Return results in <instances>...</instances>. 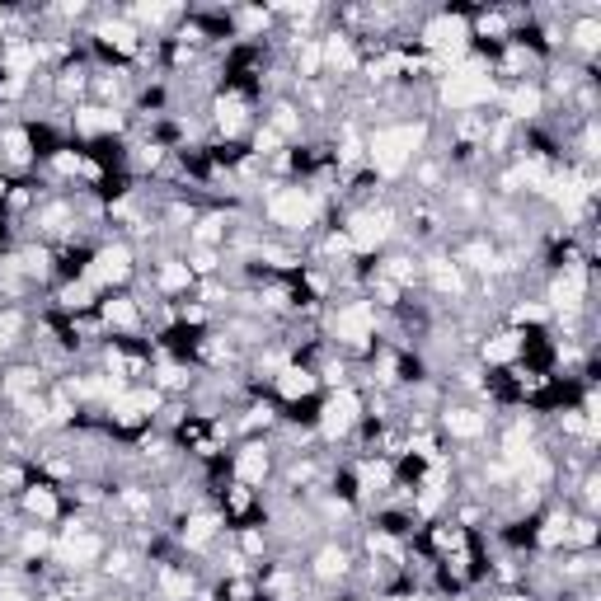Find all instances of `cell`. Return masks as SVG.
<instances>
[{"label":"cell","instance_id":"cell-1","mask_svg":"<svg viewBox=\"0 0 601 601\" xmlns=\"http://www.w3.org/2000/svg\"><path fill=\"white\" fill-rule=\"evenodd\" d=\"M423 141H428V123H395V127H376L367 137V160L371 170L381 174V179H395L414 165V155L423 151Z\"/></svg>","mask_w":601,"mask_h":601},{"label":"cell","instance_id":"cell-2","mask_svg":"<svg viewBox=\"0 0 601 601\" xmlns=\"http://www.w3.org/2000/svg\"><path fill=\"white\" fill-rule=\"evenodd\" d=\"M494 94H498V80H494V66L489 62H456V66H447V76H442V104H447L451 113H475V108H484Z\"/></svg>","mask_w":601,"mask_h":601},{"label":"cell","instance_id":"cell-3","mask_svg":"<svg viewBox=\"0 0 601 601\" xmlns=\"http://www.w3.org/2000/svg\"><path fill=\"white\" fill-rule=\"evenodd\" d=\"M263 212H268V221H273V226H282V231H301V235H306L310 226L320 221V202H315V193H310V188L287 184V188H273V193H268Z\"/></svg>","mask_w":601,"mask_h":601},{"label":"cell","instance_id":"cell-4","mask_svg":"<svg viewBox=\"0 0 601 601\" xmlns=\"http://www.w3.org/2000/svg\"><path fill=\"white\" fill-rule=\"evenodd\" d=\"M329 334L348 353H367L371 339H376V301H343L329 320Z\"/></svg>","mask_w":601,"mask_h":601},{"label":"cell","instance_id":"cell-5","mask_svg":"<svg viewBox=\"0 0 601 601\" xmlns=\"http://www.w3.org/2000/svg\"><path fill=\"white\" fill-rule=\"evenodd\" d=\"M587 263L583 259H569L564 268H559L555 278H550V315H564V320H573L578 310L587 306Z\"/></svg>","mask_w":601,"mask_h":601},{"label":"cell","instance_id":"cell-6","mask_svg":"<svg viewBox=\"0 0 601 601\" xmlns=\"http://www.w3.org/2000/svg\"><path fill=\"white\" fill-rule=\"evenodd\" d=\"M423 47L428 52H437L442 62H461L465 47H470V19L465 15H432L428 24H423Z\"/></svg>","mask_w":601,"mask_h":601},{"label":"cell","instance_id":"cell-7","mask_svg":"<svg viewBox=\"0 0 601 601\" xmlns=\"http://www.w3.org/2000/svg\"><path fill=\"white\" fill-rule=\"evenodd\" d=\"M104 536H94L90 526H80V522H71L62 531V540H57V564H62L66 573H85V569H94L99 559H104Z\"/></svg>","mask_w":601,"mask_h":601},{"label":"cell","instance_id":"cell-8","mask_svg":"<svg viewBox=\"0 0 601 601\" xmlns=\"http://www.w3.org/2000/svg\"><path fill=\"white\" fill-rule=\"evenodd\" d=\"M390 231H395V216L386 212V207H357L353 216H348V245H353V254H376V249L390 240Z\"/></svg>","mask_w":601,"mask_h":601},{"label":"cell","instance_id":"cell-9","mask_svg":"<svg viewBox=\"0 0 601 601\" xmlns=\"http://www.w3.org/2000/svg\"><path fill=\"white\" fill-rule=\"evenodd\" d=\"M357 423H362V400H357L353 386H339L320 409V437L339 442V437H348Z\"/></svg>","mask_w":601,"mask_h":601},{"label":"cell","instance_id":"cell-10","mask_svg":"<svg viewBox=\"0 0 601 601\" xmlns=\"http://www.w3.org/2000/svg\"><path fill=\"white\" fill-rule=\"evenodd\" d=\"M85 278L94 282V292H99V287H123V282L132 278V249H127L123 240H118V245L94 249L90 268H85Z\"/></svg>","mask_w":601,"mask_h":601},{"label":"cell","instance_id":"cell-11","mask_svg":"<svg viewBox=\"0 0 601 601\" xmlns=\"http://www.w3.org/2000/svg\"><path fill=\"white\" fill-rule=\"evenodd\" d=\"M212 127H216V137H226V141L240 137V132L249 127V99L245 94H235V90L216 94L212 99Z\"/></svg>","mask_w":601,"mask_h":601},{"label":"cell","instance_id":"cell-12","mask_svg":"<svg viewBox=\"0 0 601 601\" xmlns=\"http://www.w3.org/2000/svg\"><path fill=\"white\" fill-rule=\"evenodd\" d=\"M33 151H38V141H33L29 127H19V123L0 127V160H5L10 170H29Z\"/></svg>","mask_w":601,"mask_h":601},{"label":"cell","instance_id":"cell-13","mask_svg":"<svg viewBox=\"0 0 601 601\" xmlns=\"http://www.w3.org/2000/svg\"><path fill=\"white\" fill-rule=\"evenodd\" d=\"M268 470H273V451H268V442H249V447L235 451V479L240 484H263L268 479Z\"/></svg>","mask_w":601,"mask_h":601},{"label":"cell","instance_id":"cell-14","mask_svg":"<svg viewBox=\"0 0 601 601\" xmlns=\"http://www.w3.org/2000/svg\"><path fill=\"white\" fill-rule=\"evenodd\" d=\"M442 432H451L456 442H479V437L489 432V414L456 404V409H447V414H442Z\"/></svg>","mask_w":601,"mask_h":601},{"label":"cell","instance_id":"cell-15","mask_svg":"<svg viewBox=\"0 0 601 601\" xmlns=\"http://www.w3.org/2000/svg\"><path fill=\"white\" fill-rule=\"evenodd\" d=\"M123 113L108 104H85L76 108V132H85V137H108V132H123Z\"/></svg>","mask_w":601,"mask_h":601},{"label":"cell","instance_id":"cell-16","mask_svg":"<svg viewBox=\"0 0 601 601\" xmlns=\"http://www.w3.org/2000/svg\"><path fill=\"white\" fill-rule=\"evenodd\" d=\"M99 43L113 47V52H123V57H137L141 52V29L127 15L104 19V24H99Z\"/></svg>","mask_w":601,"mask_h":601},{"label":"cell","instance_id":"cell-17","mask_svg":"<svg viewBox=\"0 0 601 601\" xmlns=\"http://www.w3.org/2000/svg\"><path fill=\"white\" fill-rule=\"evenodd\" d=\"M320 57H324V71H339V76H348V71H357V47L348 33H324L320 38Z\"/></svg>","mask_w":601,"mask_h":601},{"label":"cell","instance_id":"cell-18","mask_svg":"<svg viewBox=\"0 0 601 601\" xmlns=\"http://www.w3.org/2000/svg\"><path fill=\"white\" fill-rule=\"evenodd\" d=\"M348 569H353V555H348L343 545H324L320 555L310 559V578H315V583H343Z\"/></svg>","mask_w":601,"mask_h":601},{"label":"cell","instance_id":"cell-19","mask_svg":"<svg viewBox=\"0 0 601 601\" xmlns=\"http://www.w3.org/2000/svg\"><path fill=\"white\" fill-rule=\"evenodd\" d=\"M540 108H545V90H540L536 80H522V85H512L508 90V118L512 123H531V118H540Z\"/></svg>","mask_w":601,"mask_h":601},{"label":"cell","instance_id":"cell-20","mask_svg":"<svg viewBox=\"0 0 601 601\" xmlns=\"http://www.w3.org/2000/svg\"><path fill=\"white\" fill-rule=\"evenodd\" d=\"M273 386H278L282 400H306V395H315V386H320V376L310 367H301V362H287V367L273 376Z\"/></svg>","mask_w":601,"mask_h":601},{"label":"cell","instance_id":"cell-21","mask_svg":"<svg viewBox=\"0 0 601 601\" xmlns=\"http://www.w3.org/2000/svg\"><path fill=\"white\" fill-rule=\"evenodd\" d=\"M99 315H104V324L113 334H137L141 329V306L132 296H108L104 306H99Z\"/></svg>","mask_w":601,"mask_h":601},{"label":"cell","instance_id":"cell-22","mask_svg":"<svg viewBox=\"0 0 601 601\" xmlns=\"http://www.w3.org/2000/svg\"><path fill=\"white\" fill-rule=\"evenodd\" d=\"M193 268H188V259H160L155 263V292L165 296H184L188 287H193Z\"/></svg>","mask_w":601,"mask_h":601},{"label":"cell","instance_id":"cell-23","mask_svg":"<svg viewBox=\"0 0 601 601\" xmlns=\"http://www.w3.org/2000/svg\"><path fill=\"white\" fill-rule=\"evenodd\" d=\"M216 536H221V517L216 512H188L184 531H179V540H184L188 550H207Z\"/></svg>","mask_w":601,"mask_h":601},{"label":"cell","instance_id":"cell-24","mask_svg":"<svg viewBox=\"0 0 601 601\" xmlns=\"http://www.w3.org/2000/svg\"><path fill=\"white\" fill-rule=\"evenodd\" d=\"M38 235H71V226H76V207L66 198H52V202H43L38 207Z\"/></svg>","mask_w":601,"mask_h":601},{"label":"cell","instance_id":"cell-25","mask_svg":"<svg viewBox=\"0 0 601 601\" xmlns=\"http://www.w3.org/2000/svg\"><path fill=\"white\" fill-rule=\"evenodd\" d=\"M43 367H10L5 371V381H0V390L10 395V400H29V395H43Z\"/></svg>","mask_w":601,"mask_h":601},{"label":"cell","instance_id":"cell-26","mask_svg":"<svg viewBox=\"0 0 601 601\" xmlns=\"http://www.w3.org/2000/svg\"><path fill=\"white\" fill-rule=\"evenodd\" d=\"M428 282L437 287V296H465V273L456 259H428Z\"/></svg>","mask_w":601,"mask_h":601},{"label":"cell","instance_id":"cell-27","mask_svg":"<svg viewBox=\"0 0 601 601\" xmlns=\"http://www.w3.org/2000/svg\"><path fill=\"white\" fill-rule=\"evenodd\" d=\"M155 592H160V601H193V573L160 564L155 569Z\"/></svg>","mask_w":601,"mask_h":601},{"label":"cell","instance_id":"cell-28","mask_svg":"<svg viewBox=\"0 0 601 601\" xmlns=\"http://www.w3.org/2000/svg\"><path fill=\"white\" fill-rule=\"evenodd\" d=\"M19 503H24V512H29V517H38V522H52V517H57V508H62V503H57V494H52L47 484H24V489H19Z\"/></svg>","mask_w":601,"mask_h":601},{"label":"cell","instance_id":"cell-29","mask_svg":"<svg viewBox=\"0 0 601 601\" xmlns=\"http://www.w3.org/2000/svg\"><path fill=\"white\" fill-rule=\"evenodd\" d=\"M569 522H573V512L569 508H555L545 522H540V531H536V545L540 550H564L569 545Z\"/></svg>","mask_w":601,"mask_h":601},{"label":"cell","instance_id":"cell-30","mask_svg":"<svg viewBox=\"0 0 601 601\" xmlns=\"http://www.w3.org/2000/svg\"><path fill=\"white\" fill-rule=\"evenodd\" d=\"M456 263L470 273H498V249L489 240H470V245L456 249Z\"/></svg>","mask_w":601,"mask_h":601},{"label":"cell","instance_id":"cell-31","mask_svg":"<svg viewBox=\"0 0 601 601\" xmlns=\"http://www.w3.org/2000/svg\"><path fill=\"white\" fill-rule=\"evenodd\" d=\"M573 38L569 43L578 47V52H583V57H597L601 52V19H597V10H587L583 19H573Z\"/></svg>","mask_w":601,"mask_h":601},{"label":"cell","instance_id":"cell-32","mask_svg":"<svg viewBox=\"0 0 601 601\" xmlns=\"http://www.w3.org/2000/svg\"><path fill=\"white\" fill-rule=\"evenodd\" d=\"M57 301H62V310H71V315H85V310L94 306V282L90 278L66 282L62 292H57Z\"/></svg>","mask_w":601,"mask_h":601},{"label":"cell","instance_id":"cell-33","mask_svg":"<svg viewBox=\"0 0 601 601\" xmlns=\"http://www.w3.org/2000/svg\"><path fill=\"white\" fill-rule=\"evenodd\" d=\"M522 353V334H494V339L484 343V362H489V367H503V362H512V357Z\"/></svg>","mask_w":601,"mask_h":601},{"label":"cell","instance_id":"cell-34","mask_svg":"<svg viewBox=\"0 0 601 601\" xmlns=\"http://www.w3.org/2000/svg\"><path fill=\"white\" fill-rule=\"evenodd\" d=\"M376 273H381V278H390V282H395V287H414V282H418V273H423V268H418L414 259H404V254H395V259H386V263H381V268H376Z\"/></svg>","mask_w":601,"mask_h":601},{"label":"cell","instance_id":"cell-35","mask_svg":"<svg viewBox=\"0 0 601 601\" xmlns=\"http://www.w3.org/2000/svg\"><path fill=\"white\" fill-rule=\"evenodd\" d=\"M263 127H273L282 141H292V137H301V113H296V104H278L273 108V118Z\"/></svg>","mask_w":601,"mask_h":601},{"label":"cell","instance_id":"cell-36","mask_svg":"<svg viewBox=\"0 0 601 601\" xmlns=\"http://www.w3.org/2000/svg\"><path fill=\"white\" fill-rule=\"evenodd\" d=\"M85 85H90V76H85V66H66L62 76H57V85H52V90L62 94V99H80V94H85Z\"/></svg>","mask_w":601,"mask_h":601},{"label":"cell","instance_id":"cell-37","mask_svg":"<svg viewBox=\"0 0 601 601\" xmlns=\"http://www.w3.org/2000/svg\"><path fill=\"white\" fill-rule=\"evenodd\" d=\"M24 334V315L19 310H0V348H15Z\"/></svg>","mask_w":601,"mask_h":601},{"label":"cell","instance_id":"cell-38","mask_svg":"<svg viewBox=\"0 0 601 601\" xmlns=\"http://www.w3.org/2000/svg\"><path fill=\"white\" fill-rule=\"evenodd\" d=\"M19 550H24V559H38V555H47V550H52V536H47V531H24Z\"/></svg>","mask_w":601,"mask_h":601},{"label":"cell","instance_id":"cell-39","mask_svg":"<svg viewBox=\"0 0 601 601\" xmlns=\"http://www.w3.org/2000/svg\"><path fill=\"white\" fill-rule=\"evenodd\" d=\"M512 320L517 324H540V320H550V310L531 301V306H512Z\"/></svg>","mask_w":601,"mask_h":601},{"label":"cell","instance_id":"cell-40","mask_svg":"<svg viewBox=\"0 0 601 601\" xmlns=\"http://www.w3.org/2000/svg\"><path fill=\"white\" fill-rule=\"evenodd\" d=\"M0 601H33V597H29V592H24V587H15V583H10V587H0Z\"/></svg>","mask_w":601,"mask_h":601},{"label":"cell","instance_id":"cell-41","mask_svg":"<svg viewBox=\"0 0 601 601\" xmlns=\"http://www.w3.org/2000/svg\"><path fill=\"white\" fill-rule=\"evenodd\" d=\"M5 193H10V188H5V179H0V198H5Z\"/></svg>","mask_w":601,"mask_h":601}]
</instances>
